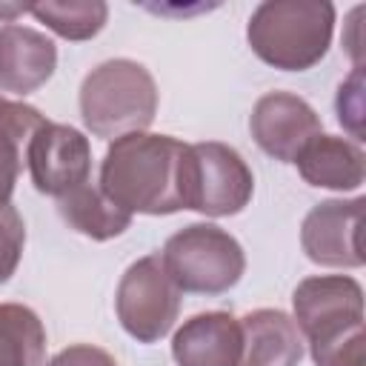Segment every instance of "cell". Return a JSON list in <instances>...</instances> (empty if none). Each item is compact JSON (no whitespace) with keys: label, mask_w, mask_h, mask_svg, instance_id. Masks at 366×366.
I'll use <instances>...</instances> for the list:
<instances>
[{"label":"cell","mask_w":366,"mask_h":366,"mask_svg":"<svg viewBox=\"0 0 366 366\" xmlns=\"http://www.w3.org/2000/svg\"><path fill=\"white\" fill-rule=\"evenodd\" d=\"M186 143L172 134L132 132L103 154L100 189L129 214H174L183 209Z\"/></svg>","instance_id":"obj_1"},{"label":"cell","mask_w":366,"mask_h":366,"mask_svg":"<svg viewBox=\"0 0 366 366\" xmlns=\"http://www.w3.org/2000/svg\"><path fill=\"white\" fill-rule=\"evenodd\" d=\"M297 332L309 340L315 366H363V289L349 274H315L292 295Z\"/></svg>","instance_id":"obj_2"},{"label":"cell","mask_w":366,"mask_h":366,"mask_svg":"<svg viewBox=\"0 0 366 366\" xmlns=\"http://www.w3.org/2000/svg\"><path fill=\"white\" fill-rule=\"evenodd\" d=\"M332 31L335 6L329 0H266L252 11L246 40L263 63L306 71L326 57Z\"/></svg>","instance_id":"obj_3"},{"label":"cell","mask_w":366,"mask_h":366,"mask_svg":"<svg viewBox=\"0 0 366 366\" xmlns=\"http://www.w3.org/2000/svg\"><path fill=\"white\" fill-rule=\"evenodd\" d=\"M157 114V86L146 66L114 57L94 66L80 86V117L94 137L117 140L146 132Z\"/></svg>","instance_id":"obj_4"},{"label":"cell","mask_w":366,"mask_h":366,"mask_svg":"<svg viewBox=\"0 0 366 366\" xmlns=\"http://www.w3.org/2000/svg\"><path fill=\"white\" fill-rule=\"evenodd\" d=\"M180 292L223 295L246 272L243 246L214 223H189L174 232L160 254Z\"/></svg>","instance_id":"obj_5"},{"label":"cell","mask_w":366,"mask_h":366,"mask_svg":"<svg viewBox=\"0 0 366 366\" xmlns=\"http://www.w3.org/2000/svg\"><path fill=\"white\" fill-rule=\"evenodd\" d=\"M254 177L237 149L206 140L186 146L183 157V209L209 217H229L249 206Z\"/></svg>","instance_id":"obj_6"},{"label":"cell","mask_w":366,"mask_h":366,"mask_svg":"<svg viewBox=\"0 0 366 366\" xmlns=\"http://www.w3.org/2000/svg\"><path fill=\"white\" fill-rule=\"evenodd\" d=\"M114 309L120 326L137 343H157L172 332L180 315V289L169 277L160 254H146L123 272Z\"/></svg>","instance_id":"obj_7"},{"label":"cell","mask_w":366,"mask_h":366,"mask_svg":"<svg viewBox=\"0 0 366 366\" xmlns=\"http://www.w3.org/2000/svg\"><path fill=\"white\" fill-rule=\"evenodd\" d=\"M26 163L40 194L63 197L71 189L89 183L92 146L80 129L46 120L26 146Z\"/></svg>","instance_id":"obj_8"},{"label":"cell","mask_w":366,"mask_h":366,"mask_svg":"<svg viewBox=\"0 0 366 366\" xmlns=\"http://www.w3.org/2000/svg\"><path fill=\"white\" fill-rule=\"evenodd\" d=\"M363 197L352 200H323L317 203L300 226V246L306 257L317 266L332 269H357L363 266V243H360V220H363Z\"/></svg>","instance_id":"obj_9"},{"label":"cell","mask_w":366,"mask_h":366,"mask_svg":"<svg viewBox=\"0 0 366 366\" xmlns=\"http://www.w3.org/2000/svg\"><path fill=\"white\" fill-rule=\"evenodd\" d=\"M254 143L280 163H295L297 154L320 134L317 112L292 92L263 94L249 117Z\"/></svg>","instance_id":"obj_10"},{"label":"cell","mask_w":366,"mask_h":366,"mask_svg":"<svg viewBox=\"0 0 366 366\" xmlns=\"http://www.w3.org/2000/svg\"><path fill=\"white\" fill-rule=\"evenodd\" d=\"M243 352L240 320L229 312H200L172 337L177 366H237Z\"/></svg>","instance_id":"obj_11"},{"label":"cell","mask_w":366,"mask_h":366,"mask_svg":"<svg viewBox=\"0 0 366 366\" xmlns=\"http://www.w3.org/2000/svg\"><path fill=\"white\" fill-rule=\"evenodd\" d=\"M57 69V46L37 29L0 26V89L11 94L37 92Z\"/></svg>","instance_id":"obj_12"},{"label":"cell","mask_w":366,"mask_h":366,"mask_svg":"<svg viewBox=\"0 0 366 366\" xmlns=\"http://www.w3.org/2000/svg\"><path fill=\"white\" fill-rule=\"evenodd\" d=\"M297 172L309 186L355 192L366 177V154L355 140L340 134H317L297 154Z\"/></svg>","instance_id":"obj_13"},{"label":"cell","mask_w":366,"mask_h":366,"mask_svg":"<svg viewBox=\"0 0 366 366\" xmlns=\"http://www.w3.org/2000/svg\"><path fill=\"white\" fill-rule=\"evenodd\" d=\"M243 352L237 366H297L303 337L297 323L280 309H254L240 317Z\"/></svg>","instance_id":"obj_14"},{"label":"cell","mask_w":366,"mask_h":366,"mask_svg":"<svg viewBox=\"0 0 366 366\" xmlns=\"http://www.w3.org/2000/svg\"><path fill=\"white\" fill-rule=\"evenodd\" d=\"M57 212L74 232L92 240H112L132 226V214L109 200L100 186L92 183H83L69 194L57 197Z\"/></svg>","instance_id":"obj_15"},{"label":"cell","mask_w":366,"mask_h":366,"mask_svg":"<svg viewBox=\"0 0 366 366\" xmlns=\"http://www.w3.org/2000/svg\"><path fill=\"white\" fill-rule=\"evenodd\" d=\"M43 123L46 117L29 103H14V100L0 103V206L11 203L26 160V146Z\"/></svg>","instance_id":"obj_16"},{"label":"cell","mask_w":366,"mask_h":366,"mask_svg":"<svg viewBox=\"0 0 366 366\" xmlns=\"http://www.w3.org/2000/svg\"><path fill=\"white\" fill-rule=\"evenodd\" d=\"M46 329L34 309L0 303V366H43Z\"/></svg>","instance_id":"obj_17"},{"label":"cell","mask_w":366,"mask_h":366,"mask_svg":"<svg viewBox=\"0 0 366 366\" xmlns=\"http://www.w3.org/2000/svg\"><path fill=\"white\" fill-rule=\"evenodd\" d=\"M29 14H34L66 40H92L103 31L109 20V6L103 0H46L31 3Z\"/></svg>","instance_id":"obj_18"},{"label":"cell","mask_w":366,"mask_h":366,"mask_svg":"<svg viewBox=\"0 0 366 366\" xmlns=\"http://www.w3.org/2000/svg\"><path fill=\"white\" fill-rule=\"evenodd\" d=\"M23 243H26V226L20 212L6 203L0 206V283H6L23 257Z\"/></svg>","instance_id":"obj_19"},{"label":"cell","mask_w":366,"mask_h":366,"mask_svg":"<svg viewBox=\"0 0 366 366\" xmlns=\"http://www.w3.org/2000/svg\"><path fill=\"white\" fill-rule=\"evenodd\" d=\"M335 106H337V120L352 132L355 140H363V129H360V117H363V69L360 66H355L349 80L340 83Z\"/></svg>","instance_id":"obj_20"},{"label":"cell","mask_w":366,"mask_h":366,"mask_svg":"<svg viewBox=\"0 0 366 366\" xmlns=\"http://www.w3.org/2000/svg\"><path fill=\"white\" fill-rule=\"evenodd\" d=\"M46 366H117L109 352L92 343H74L63 352H57Z\"/></svg>","instance_id":"obj_21"},{"label":"cell","mask_w":366,"mask_h":366,"mask_svg":"<svg viewBox=\"0 0 366 366\" xmlns=\"http://www.w3.org/2000/svg\"><path fill=\"white\" fill-rule=\"evenodd\" d=\"M20 11H29V6H20V3L0 6V17H11V14H20Z\"/></svg>","instance_id":"obj_22"},{"label":"cell","mask_w":366,"mask_h":366,"mask_svg":"<svg viewBox=\"0 0 366 366\" xmlns=\"http://www.w3.org/2000/svg\"><path fill=\"white\" fill-rule=\"evenodd\" d=\"M3 100H6V97H0V103H3Z\"/></svg>","instance_id":"obj_23"}]
</instances>
